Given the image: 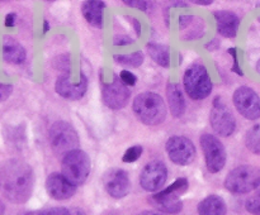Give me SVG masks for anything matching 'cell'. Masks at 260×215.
Here are the masks:
<instances>
[{
	"mask_svg": "<svg viewBox=\"0 0 260 215\" xmlns=\"http://www.w3.org/2000/svg\"><path fill=\"white\" fill-rule=\"evenodd\" d=\"M259 22H260V17H259Z\"/></svg>",
	"mask_w": 260,
	"mask_h": 215,
	"instance_id": "40",
	"label": "cell"
},
{
	"mask_svg": "<svg viewBox=\"0 0 260 215\" xmlns=\"http://www.w3.org/2000/svg\"><path fill=\"white\" fill-rule=\"evenodd\" d=\"M152 206L159 211L165 214H178L183 209V201L180 200V195L169 191L168 189L160 190L156 194L152 195L149 200Z\"/></svg>",
	"mask_w": 260,
	"mask_h": 215,
	"instance_id": "16",
	"label": "cell"
},
{
	"mask_svg": "<svg viewBox=\"0 0 260 215\" xmlns=\"http://www.w3.org/2000/svg\"><path fill=\"white\" fill-rule=\"evenodd\" d=\"M123 3L126 5H131V7L139 8V9L144 10V12H147L150 8V5H151V3H149V2H137V0H124Z\"/></svg>",
	"mask_w": 260,
	"mask_h": 215,
	"instance_id": "31",
	"label": "cell"
},
{
	"mask_svg": "<svg viewBox=\"0 0 260 215\" xmlns=\"http://www.w3.org/2000/svg\"><path fill=\"white\" fill-rule=\"evenodd\" d=\"M119 80L122 81L124 86L129 88V86H135L137 82V76L134 72L128 70H122L119 73Z\"/></svg>",
	"mask_w": 260,
	"mask_h": 215,
	"instance_id": "27",
	"label": "cell"
},
{
	"mask_svg": "<svg viewBox=\"0 0 260 215\" xmlns=\"http://www.w3.org/2000/svg\"><path fill=\"white\" fill-rule=\"evenodd\" d=\"M5 212V206L2 201H0V215H4Z\"/></svg>",
	"mask_w": 260,
	"mask_h": 215,
	"instance_id": "38",
	"label": "cell"
},
{
	"mask_svg": "<svg viewBox=\"0 0 260 215\" xmlns=\"http://www.w3.org/2000/svg\"><path fill=\"white\" fill-rule=\"evenodd\" d=\"M48 142L56 156H65L69 152L79 149L80 138L73 124L58 120L51 125L48 132Z\"/></svg>",
	"mask_w": 260,
	"mask_h": 215,
	"instance_id": "3",
	"label": "cell"
},
{
	"mask_svg": "<svg viewBox=\"0 0 260 215\" xmlns=\"http://www.w3.org/2000/svg\"><path fill=\"white\" fill-rule=\"evenodd\" d=\"M210 123L213 131L221 137H230L235 132V116L221 96H216L213 99L212 109L210 113Z\"/></svg>",
	"mask_w": 260,
	"mask_h": 215,
	"instance_id": "8",
	"label": "cell"
},
{
	"mask_svg": "<svg viewBox=\"0 0 260 215\" xmlns=\"http://www.w3.org/2000/svg\"><path fill=\"white\" fill-rule=\"evenodd\" d=\"M46 191L52 199L62 201L75 195L76 186H74L58 172H52L46 179Z\"/></svg>",
	"mask_w": 260,
	"mask_h": 215,
	"instance_id": "15",
	"label": "cell"
},
{
	"mask_svg": "<svg viewBox=\"0 0 260 215\" xmlns=\"http://www.w3.org/2000/svg\"><path fill=\"white\" fill-rule=\"evenodd\" d=\"M15 20H17V14H15V13H8V14L5 15V19H4L5 27L8 28L14 27Z\"/></svg>",
	"mask_w": 260,
	"mask_h": 215,
	"instance_id": "33",
	"label": "cell"
},
{
	"mask_svg": "<svg viewBox=\"0 0 260 215\" xmlns=\"http://www.w3.org/2000/svg\"><path fill=\"white\" fill-rule=\"evenodd\" d=\"M260 186V168L251 164H243L229 172L225 187L233 194H248Z\"/></svg>",
	"mask_w": 260,
	"mask_h": 215,
	"instance_id": "6",
	"label": "cell"
},
{
	"mask_svg": "<svg viewBox=\"0 0 260 215\" xmlns=\"http://www.w3.org/2000/svg\"><path fill=\"white\" fill-rule=\"evenodd\" d=\"M168 180V167L162 161L155 159L145 164L140 175V185L145 191L156 192L162 189Z\"/></svg>",
	"mask_w": 260,
	"mask_h": 215,
	"instance_id": "11",
	"label": "cell"
},
{
	"mask_svg": "<svg viewBox=\"0 0 260 215\" xmlns=\"http://www.w3.org/2000/svg\"><path fill=\"white\" fill-rule=\"evenodd\" d=\"M13 93V85L10 83H3L0 82V103L7 100Z\"/></svg>",
	"mask_w": 260,
	"mask_h": 215,
	"instance_id": "29",
	"label": "cell"
},
{
	"mask_svg": "<svg viewBox=\"0 0 260 215\" xmlns=\"http://www.w3.org/2000/svg\"><path fill=\"white\" fill-rule=\"evenodd\" d=\"M201 148L205 156L206 167L211 174H217L225 167L228 154H226L225 146L216 136L210 133H205L200 138Z\"/></svg>",
	"mask_w": 260,
	"mask_h": 215,
	"instance_id": "7",
	"label": "cell"
},
{
	"mask_svg": "<svg viewBox=\"0 0 260 215\" xmlns=\"http://www.w3.org/2000/svg\"><path fill=\"white\" fill-rule=\"evenodd\" d=\"M106 9V3L101 0H89L81 7V13L86 22L95 28L103 25V12Z\"/></svg>",
	"mask_w": 260,
	"mask_h": 215,
	"instance_id": "20",
	"label": "cell"
},
{
	"mask_svg": "<svg viewBox=\"0 0 260 215\" xmlns=\"http://www.w3.org/2000/svg\"><path fill=\"white\" fill-rule=\"evenodd\" d=\"M27 53L24 47L10 35H7L3 40V58L5 62L12 65H20L25 61Z\"/></svg>",
	"mask_w": 260,
	"mask_h": 215,
	"instance_id": "18",
	"label": "cell"
},
{
	"mask_svg": "<svg viewBox=\"0 0 260 215\" xmlns=\"http://www.w3.org/2000/svg\"><path fill=\"white\" fill-rule=\"evenodd\" d=\"M165 149L170 161L178 166H188L193 163L197 156V151L189 138L183 136H173L168 139Z\"/></svg>",
	"mask_w": 260,
	"mask_h": 215,
	"instance_id": "9",
	"label": "cell"
},
{
	"mask_svg": "<svg viewBox=\"0 0 260 215\" xmlns=\"http://www.w3.org/2000/svg\"><path fill=\"white\" fill-rule=\"evenodd\" d=\"M228 52L230 53V55H231V57H233V60H234V65H233V68H231V70H233V72L238 73L239 76H243V75H244V72H243V71H241V68H240V65H239V60H238V51H236V48H235V47H231V48H229V50H228Z\"/></svg>",
	"mask_w": 260,
	"mask_h": 215,
	"instance_id": "28",
	"label": "cell"
},
{
	"mask_svg": "<svg viewBox=\"0 0 260 215\" xmlns=\"http://www.w3.org/2000/svg\"><path fill=\"white\" fill-rule=\"evenodd\" d=\"M192 22H193L192 15H182V17L179 18V27L182 28V29H187L188 25H189Z\"/></svg>",
	"mask_w": 260,
	"mask_h": 215,
	"instance_id": "34",
	"label": "cell"
},
{
	"mask_svg": "<svg viewBox=\"0 0 260 215\" xmlns=\"http://www.w3.org/2000/svg\"><path fill=\"white\" fill-rule=\"evenodd\" d=\"M200 215H226L228 206L225 200L218 195H208L197 206Z\"/></svg>",
	"mask_w": 260,
	"mask_h": 215,
	"instance_id": "21",
	"label": "cell"
},
{
	"mask_svg": "<svg viewBox=\"0 0 260 215\" xmlns=\"http://www.w3.org/2000/svg\"><path fill=\"white\" fill-rule=\"evenodd\" d=\"M134 43V39L129 38L128 35H116L114 37V45L116 46H124Z\"/></svg>",
	"mask_w": 260,
	"mask_h": 215,
	"instance_id": "32",
	"label": "cell"
},
{
	"mask_svg": "<svg viewBox=\"0 0 260 215\" xmlns=\"http://www.w3.org/2000/svg\"><path fill=\"white\" fill-rule=\"evenodd\" d=\"M48 29H50V25H48L47 20H45V22H43V33H47Z\"/></svg>",
	"mask_w": 260,
	"mask_h": 215,
	"instance_id": "37",
	"label": "cell"
},
{
	"mask_svg": "<svg viewBox=\"0 0 260 215\" xmlns=\"http://www.w3.org/2000/svg\"><path fill=\"white\" fill-rule=\"evenodd\" d=\"M167 98L168 105L170 108V113L174 118H180L185 113V100L183 96L180 86L175 82H168L167 85Z\"/></svg>",
	"mask_w": 260,
	"mask_h": 215,
	"instance_id": "19",
	"label": "cell"
},
{
	"mask_svg": "<svg viewBox=\"0 0 260 215\" xmlns=\"http://www.w3.org/2000/svg\"><path fill=\"white\" fill-rule=\"evenodd\" d=\"M37 215H69V209H66V207H51V209H46L38 212Z\"/></svg>",
	"mask_w": 260,
	"mask_h": 215,
	"instance_id": "30",
	"label": "cell"
},
{
	"mask_svg": "<svg viewBox=\"0 0 260 215\" xmlns=\"http://www.w3.org/2000/svg\"><path fill=\"white\" fill-rule=\"evenodd\" d=\"M135 115L145 125L155 126L161 124L167 118V105L159 94L146 91L135 98L132 104Z\"/></svg>",
	"mask_w": 260,
	"mask_h": 215,
	"instance_id": "2",
	"label": "cell"
},
{
	"mask_svg": "<svg viewBox=\"0 0 260 215\" xmlns=\"http://www.w3.org/2000/svg\"><path fill=\"white\" fill-rule=\"evenodd\" d=\"M256 71L260 73V60L258 61V63H256Z\"/></svg>",
	"mask_w": 260,
	"mask_h": 215,
	"instance_id": "39",
	"label": "cell"
},
{
	"mask_svg": "<svg viewBox=\"0 0 260 215\" xmlns=\"http://www.w3.org/2000/svg\"><path fill=\"white\" fill-rule=\"evenodd\" d=\"M103 185L107 194L113 199H122L131 191L129 176L122 168L108 169L103 176Z\"/></svg>",
	"mask_w": 260,
	"mask_h": 215,
	"instance_id": "13",
	"label": "cell"
},
{
	"mask_svg": "<svg viewBox=\"0 0 260 215\" xmlns=\"http://www.w3.org/2000/svg\"><path fill=\"white\" fill-rule=\"evenodd\" d=\"M213 15L217 23L218 34L226 38H235L240 25V19L238 15L230 10H217L213 13Z\"/></svg>",
	"mask_w": 260,
	"mask_h": 215,
	"instance_id": "17",
	"label": "cell"
},
{
	"mask_svg": "<svg viewBox=\"0 0 260 215\" xmlns=\"http://www.w3.org/2000/svg\"><path fill=\"white\" fill-rule=\"evenodd\" d=\"M90 158H89L88 153L81 149L69 152L62 157L61 175L74 186L83 185L86 181L89 174H90Z\"/></svg>",
	"mask_w": 260,
	"mask_h": 215,
	"instance_id": "5",
	"label": "cell"
},
{
	"mask_svg": "<svg viewBox=\"0 0 260 215\" xmlns=\"http://www.w3.org/2000/svg\"><path fill=\"white\" fill-rule=\"evenodd\" d=\"M194 3L197 5H211L212 4V0H194Z\"/></svg>",
	"mask_w": 260,
	"mask_h": 215,
	"instance_id": "36",
	"label": "cell"
},
{
	"mask_svg": "<svg viewBox=\"0 0 260 215\" xmlns=\"http://www.w3.org/2000/svg\"><path fill=\"white\" fill-rule=\"evenodd\" d=\"M245 143L254 153L260 154V125H255L246 133Z\"/></svg>",
	"mask_w": 260,
	"mask_h": 215,
	"instance_id": "24",
	"label": "cell"
},
{
	"mask_svg": "<svg viewBox=\"0 0 260 215\" xmlns=\"http://www.w3.org/2000/svg\"><path fill=\"white\" fill-rule=\"evenodd\" d=\"M183 85L185 93L192 100H203L208 98L213 89L210 73L202 63H194L187 68L183 77Z\"/></svg>",
	"mask_w": 260,
	"mask_h": 215,
	"instance_id": "4",
	"label": "cell"
},
{
	"mask_svg": "<svg viewBox=\"0 0 260 215\" xmlns=\"http://www.w3.org/2000/svg\"><path fill=\"white\" fill-rule=\"evenodd\" d=\"M246 210L253 215H260V191L248 199L245 204Z\"/></svg>",
	"mask_w": 260,
	"mask_h": 215,
	"instance_id": "26",
	"label": "cell"
},
{
	"mask_svg": "<svg viewBox=\"0 0 260 215\" xmlns=\"http://www.w3.org/2000/svg\"><path fill=\"white\" fill-rule=\"evenodd\" d=\"M55 90L66 100H80L88 90V77L81 73L80 81L78 83H73L68 75H62L56 80Z\"/></svg>",
	"mask_w": 260,
	"mask_h": 215,
	"instance_id": "14",
	"label": "cell"
},
{
	"mask_svg": "<svg viewBox=\"0 0 260 215\" xmlns=\"http://www.w3.org/2000/svg\"><path fill=\"white\" fill-rule=\"evenodd\" d=\"M114 61L118 65L127 66V67H140L144 63V53L141 51L132 53H126V55H114Z\"/></svg>",
	"mask_w": 260,
	"mask_h": 215,
	"instance_id": "23",
	"label": "cell"
},
{
	"mask_svg": "<svg viewBox=\"0 0 260 215\" xmlns=\"http://www.w3.org/2000/svg\"><path fill=\"white\" fill-rule=\"evenodd\" d=\"M142 152H144V148L141 146H132L129 148L126 149L123 157H122V161L124 163H132V162H136L137 159L141 157Z\"/></svg>",
	"mask_w": 260,
	"mask_h": 215,
	"instance_id": "25",
	"label": "cell"
},
{
	"mask_svg": "<svg viewBox=\"0 0 260 215\" xmlns=\"http://www.w3.org/2000/svg\"><path fill=\"white\" fill-rule=\"evenodd\" d=\"M147 53L150 57L161 67H169L170 65V50L168 46L160 45V43L150 42L147 45Z\"/></svg>",
	"mask_w": 260,
	"mask_h": 215,
	"instance_id": "22",
	"label": "cell"
},
{
	"mask_svg": "<svg viewBox=\"0 0 260 215\" xmlns=\"http://www.w3.org/2000/svg\"><path fill=\"white\" fill-rule=\"evenodd\" d=\"M234 105L236 110L249 120H256L260 118V98L253 89L241 86L234 93Z\"/></svg>",
	"mask_w": 260,
	"mask_h": 215,
	"instance_id": "10",
	"label": "cell"
},
{
	"mask_svg": "<svg viewBox=\"0 0 260 215\" xmlns=\"http://www.w3.org/2000/svg\"><path fill=\"white\" fill-rule=\"evenodd\" d=\"M35 186V174L27 162L9 158L0 163V187L3 195L14 204L28 201Z\"/></svg>",
	"mask_w": 260,
	"mask_h": 215,
	"instance_id": "1",
	"label": "cell"
},
{
	"mask_svg": "<svg viewBox=\"0 0 260 215\" xmlns=\"http://www.w3.org/2000/svg\"><path fill=\"white\" fill-rule=\"evenodd\" d=\"M131 90L122 83L118 76H114L111 83H106L102 90L103 103L112 110H121L128 104Z\"/></svg>",
	"mask_w": 260,
	"mask_h": 215,
	"instance_id": "12",
	"label": "cell"
},
{
	"mask_svg": "<svg viewBox=\"0 0 260 215\" xmlns=\"http://www.w3.org/2000/svg\"><path fill=\"white\" fill-rule=\"evenodd\" d=\"M69 215H86L85 211L80 207H71L69 209Z\"/></svg>",
	"mask_w": 260,
	"mask_h": 215,
	"instance_id": "35",
	"label": "cell"
}]
</instances>
